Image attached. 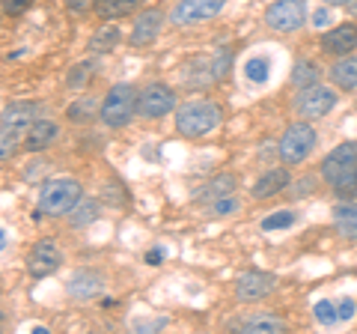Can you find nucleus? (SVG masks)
Segmentation results:
<instances>
[{"label":"nucleus","instance_id":"nucleus-1","mask_svg":"<svg viewBox=\"0 0 357 334\" xmlns=\"http://www.w3.org/2000/svg\"><path fill=\"white\" fill-rule=\"evenodd\" d=\"M220 126V105L208 99H197L176 110V131L185 138H203Z\"/></svg>","mask_w":357,"mask_h":334},{"label":"nucleus","instance_id":"nucleus-2","mask_svg":"<svg viewBox=\"0 0 357 334\" xmlns=\"http://www.w3.org/2000/svg\"><path fill=\"white\" fill-rule=\"evenodd\" d=\"M81 200V182L72 176H60V180H48L39 191V209L45 215H66L72 212Z\"/></svg>","mask_w":357,"mask_h":334},{"label":"nucleus","instance_id":"nucleus-3","mask_svg":"<svg viewBox=\"0 0 357 334\" xmlns=\"http://www.w3.org/2000/svg\"><path fill=\"white\" fill-rule=\"evenodd\" d=\"M137 99H140V93L134 90L131 84H116V87H110L107 99L102 102V122H105L107 129H122V126H128L131 117L137 114Z\"/></svg>","mask_w":357,"mask_h":334},{"label":"nucleus","instance_id":"nucleus-4","mask_svg":"<svg viewBox=\"0 0 357 334\" xmlns=\"http://www.w3.org/2000/svg\"><path fill=\"white\" fill-rule=\"evenodd\" d=\"M316 147V129L310 122H292L280 138V159L286 164H301Z\"/></svg>","mask_w":357,"mask_h":334},{"label":"nucleus","instance_id":"nucleus-5","mask_svg":"<svg viewBox=\"0 0 357 334\" xmlns=\"http://www.w3.org/2000/svg\"><path fill=\"white\" fill-rule=\"evenodd\" d=\"M354 167H357V140H345L337 150H331L328 159L321 161V176L333 188H340L354 173Z\"/></svg>","mask_w":357,"mask_h":334},{"label":"nucleus","instance_id":"nucleus-6","mask_svg":"<svg viewBox=\"0 0 357 334\" xmlns=\"http://www.w3.org/2000/svg\"><path fill=\"white\" fill-rule=\"evenodd\" d=\"M307 18V3L304 0H277V3L268 6L265 13V24L277 30V33H292L304 24Z\"/></svg>","mask_w":357,"mask_h":334},{"label":"nucleus","instance_id":"nucleus-7","mask_svg":"<svg viewBox=\"0 0 357 334\" xmlns=\"http://www.w3.org/2000/svg\"><path fill=\"white\" fill-rule=\"evenodd\" d=\"M173 108H176V93L164 84H149L137 99V114L146 119H158L164 114H170Z\"/></svg>","mask_w":357,"mask_h":334},{"label":"nucleus","instance_id":"nucleus-8","mask_svg":"<svg viewBox=\"0 0 357 334\" xmlns=\"http://www.w3.org/2000/svg\"><path fill=\"white\" fill-rule=\"evenodd\" d=\"M223 3H227V0H182L170 13V21L176 27H185V24H194V21L215 18L223 9Z\"/></svg>","mask_w":357,"mask_h":334},{"label":"nucleus","instance_id":"nucleus-9","mask_svg":"<svg viewBox=\"0 0 357 334\" xmlns=\"http://www.w3.org/2000/svg\"><path fill=\"white\" fill-rule=\"evenodd\" d=\"M60 263H63V254H60V248L51 239L36 242L30 248V254H27V269H30L33 277H48V275H54V272L60 269Z\"/></svg>","mask_w":357,"mask_h":334},{"label":"nucleus","instance_id":"nucleus-10","mask_svg":"<svg viewBox=\"0 0 357 334\" xmlns=\"http://www.w3.org/2000/svg\"><path fill=\"white\" fill-rule=\"evenodd\" d=\"M274 286H277V277L274 275H268V272H244L238 277V284H236V296H238V302L244 305H253V302H262V298H268L274 293Z\"/></svg>","mask_w":357,"mask_h":334},{"label":"nucleus","instance_id":"nucleus-11","mask_svg":"<svg viewBox=\"0 0 357 334\" xmlns=\"http://www.w3.org/2000/svg\"><path fill=\"white\" fill-rule=\"evenodd\" d=\"M333 105H337V93L328 90V87H319V84L307 87L298 99V110H301V117H307V119H319V117L331 114Z\"/></svg>","mask_w":357,"mask_h":334},{"label":"nucleus","instance_id":"nucleus-12","mask_svg":"<svg viewBox=\"0 0 357 334\" xmlns=\"http://www.w3.org/2000/svg\"><path fill=\"white\" fill-rule=\"evenodd\" d=\"M158 33H161V13L158 9H146V13L137 15V21H134V27H131V45L146 48L158 39Z\"/></svg>","mask_w":357,"mask_h":334},{"label":"nucleus","instance_id":"nucleus-13","mask_svg":"<svg viewBox=\"0 0 357 334\" xmlns=\"http://www.w3.org/2000/svg\"><path fill=\"white\" fill-rule=\"evenodd\" d=\"M321 45H325L328 54H349L357 48V24H340L328 30L325 36H321Z\"/></svg>","mask_w":357,"mask_h":334},{"label":"nucleus","instance_id":"nucleus-14","mask_svg":"<svg viewBox=\"0 0 357 334\" xmlns=\"http://www.w3.org/2000/svg\"><path fill=\"white\" fill-rule=\"evenodd\" d=\"M238 331H253V334H277V331H286V322L274 314H250L236 322Z\"/></svg>","mask_w":357,"mask_h":334},{"label":"nucleus","instance_id":"nucleus-15","mask_svg":"<svg viewBox=\"0 0 357 334\" xmlns=\"http://www.w3.org/2000/svg\"><path fill=\"white\" fill-rule=\"evenodd\" d=\"M286 185H289V170H286V167H277V170H268L265 176H259V180H256L253 197H256V200H268V197L280 194Z\"/></svg>","mask_w":357,"mask_h":334},{"label":"nucleus","instance_id":"nucleus-16","mask_svg":"<svg viewBox=\"0 0 357 334\" xmlns=\"http://www.w3.org/2000/svg\"><path fill=\"white\" fill-rule=\"evenodd\" d=\"M36 114H39V108L33 105V102H13V105L3 110V126L15 129V131L30 129L33 122H36Z\"/></svg>","mask_w":357,"mask_h":334},{"label":"nucleus","instance_id":"nucleus-17","mask_svg":"<svg viewBox=\"0 0 357 334\" xmlns=\"http://www.w3.org/2000/svg\"><path fill=\"white\" fill-rule=\"evenodd\" d=\"M102 286H105V277L98 272H77L69 281V296L72 298H93L102 293Z\"/></svg>","mask_w":357,"mask_h":334},{"label":"nucleus","instance_id":"nucleus-18","mask_svg":"<svg viewBox=\"0 0 357 334\" xmlns=\"http://www.w3.org/2000/svg\"><path fill=\"white\" fill-rule=\"evenodd\" d=\"M333 227L340 236L357 242V203H340L333 209Z\"/></svg>","mask_w":357,"mask_h":334},{"label":"nucleus","instance_id":"nucleus-19","mask_svg":"<svg viewBox=\"0 0 357 334\" xmlns=\"http://www.w3.org/2000/svg\"><path fill=\"white\" fill-rule=\"evenodd\" d=\"M57 135H60V129L54 126V122L36 119L30 126V135H27V150H45V147H51V143L57 140Z\"/></svg>","mask_w":357,"mask_h":334},{"label":"nucleus","instance_id":"nucleus-20","mask_svg":"<svg viewBox=\"0 0 357 334\" xmlns=\"http://www.w3.org/2000/svg\"><path fill=\"white\" fill-rule=\"evenodd\" d=\"M331 81L340 90H354L357 87V57H342L340 63L331 66Z\"/></svg>","mask_w":357,"mask_h":334},{"label":"nucleus","instance_id":"nucleus-21","mask_svg":"<svg viewBox=\"0 0 357 334\" xmlns=\"http://www.w3.org/2000/svg\"><path fill=\"white\" fill-rule=\"evenodd\" d=\"M143 0H93L98 18H122V15H131Z\"/></svg>","mask_w":357,"mask_h":334},{"label":"nucleus","instance_id":"nucleus-22","mask_svg":"<svg viewBox=\"0 0 357 334\" xmlns=\"http://www.w3.org/2000/svg\"><path fill=\"white\" fill-rule=\"evenodd\" d=\"M236 185H238V180H236L232 173H218L215 180L203 185V191H199V197H203V200H211V203H215L218 197H229L232 191H236Z\"/></svg>","mask_w":357,"mask_h":334},{"label":"nucleus","instance_id":"nucleus-23","mask_svg":"<svg viewBox=\"0 0 357 334\" xmlns=\"http://www.w3.org/2000/svg\"><path fill=\"white\" fill-rule=\"evenodd\" d=\"M319 81V69H316V63H310V60H298L295 63V69H292V84H298L301 90H307V87H312Z\"/></svg>","mask_w":357,"mask_h":334},{"label":"nucleus","instance_id":"nucleus-24","mask_svg":"<svg viewBox=\"0 0 357 334\" xmlns=\"http://www.w3.org/2000/svg\"><path fill=\"white\" fill-rule=\"evenodd\" d=\"M116 45H119V30L114 24L102 27L93 39H89V48H93V51H110V48H116Z\"/></svg>","mask_w":357,"mask_h":334},{"label":"nucleus","instance_id":"nucleus-25","mask_svg":"<svg viewBox=\"0 0 357 334\" xmlns=\"http://www.w3.org/2000/svg\"><path fill=\"white\" fill-rule=\"evenodd\" d=\"M15 152H18V131L9 126H0V161L13 159Z\"/></svg>","mask_w":357,"mask_h":334},{"label":"nucleus","instance_id":"nucleus-26","mask_svg":"<svg viewBox=\"0 0 357 334\" xmlns=\"http://www.w3.org/2000/svg\"><path fill=\"white\" fill-rule=\"evenodd\" d=\"M244 75L253 84H265L268 81V57H250L248 66H244Z\"/></svg>","mask_w":357,"mask_h":334},{"label":"nucleus","instance_id":"nucleus-27","mask_svg":"<svg viewBox=\"0 0 357 334\" xmlns=\"http://www.w3.org/2000/svg\"><path fill=\"white\" fill-rule=\"evenodd\" d=\"M295 221H298V215L292 212V209H280V212L268 215L262 221V230H283V227H292Z\"/></svg>","mask_w":357,"mask_h":334},{"label":"nucleus","instance_id":"nucleus-28","mask_svg":"<svg viewBox=\"0 0 357 334\" xmlns=\"http://www.w3.org/2000/svg\"><path fill=\"white\" fill-rule=\"evenodd\" d=\"M312 314H316V319L321 322V326H337L340 322V317H337V307H333L328 298H321V302H316V310H312Z\"/></svg>","mask_w":357,"mask_h":334},{"label":"nucleus","instance_id":"nucleus-29","mask_svg":"<svg viewBox=\"0 0 357 334\" xmlns=\"http://www.w3.org/2000/svg\"><path fill=\"white\" fill-rule=\"evenodd\" d=\"M77 212L81 215H75L72 221H75V227H84V224H89V221H96L98 218V203H93V200H77Z\"/></svg>","mask_w":357,"mask_h":334},{"label":"nucleus","instance_id":"nucleus-30","mask_svg":"<svg viewBox=\"0 0 357 334\" xmlns=\"http://www.w3.org/2000/svg\"><path fill=\"white\" fill-rule=\"evenodd\" d=\"M86 81H89V66L86 63H77L75 69L69 72V87H72V90H81Z\"/></svg>","mask_w":357,"mask_h":334},{"label":"nucleus","instance_id":"nucleus-31","mask_svg":"<svg viewBox=\"0 0 357 334\" xmlns=\"http://www.w3.org/2000/svg\"><path fill=\"white\" fill-rule=\"evenodd\" d=\"M236 209H238L236 197H218L215 203H211V212L215 215H229V212H236Z\"/></svg>","mask_w":357,"mask_h":334},{"label":"nucleus","instance_id":"nucleus-32","mask_svg":"<svg viewBox=\"0 0 357 334\" xmlns=\"http://www.w3.org/2000/svg\"><path fill=\"white\" fill-rule=\"evenodd\" d=\"M89 114H93V99H86V102H75L69 108V119H75V122L89 119Z\"/></svg>","mask_w":357,"mask_h":334},{"label":"nucleus","instance_id":"nucleus-33","mask_svg":"<svg viewBox=\"0 0 357 334\" xmlns=\"http://www.w3.org/2000/svg\"><path fill=\"white\" fill-rule=\"evenodd\" d=\"M3 3V13L6 15H21V13H27L33 0H0Z\"/></svg>","mask_w":357,"mask_h":334},{"label":"nucleus","instance_id":"nucleus-34","mask_svg":"<svg viewBox=\"0 0 357 334\" xmlns=\"http://www.w3.org/2000/svg\"><path fill=\"white\" fill-rule=\"evenodd\" d=\"M354 302H351V298H342V302L337 305V317H340V322H349L351 317H354Z\"/></svg>","mask_w":357,"mask_h":334},{"label":"nucleus","instance_id":"nucleus-35","mask_svg":"<svg viewBox=\"0 0 357 334\" xmlns=\"http://www.w3.org/2000/svg\"><path fill=\"white\" fill-rule=\"evenodd\" d=\"M333 191H337L340 197H345V194H357V167H354V173L349 176V180H345L340 188H333Z\"/></svg>","mask_w":357,"mask_h":334},{"label":"nucleus","instance_id":"nucleus-36","mask_svg":"<svg viewBox=\"0 0 357 334\" xmlns=\"http://www.w3.org/2000/svg\"><path fill=\"white\" fill-rule=\"evenodd\" d=\"M146 263H149V266H161V263H164V248L149 251V254H146Z\"/></svg>","mask_w":357,"mask_h":334},{"label":"nucleus","instance_id":"nucleus-37","mask_svg":"<svg viewBox=\"0 0 357 334\" xmlns=\"http://www.w3.org/2000/svg\"><path fill=\"white\" fill-rule=\"evenodd\" d=\"M328 21H331V13H328V9H319V13L312 15V24H316V27H325Z\"/></svg>","mask_w":357,"mask_h":334},{"label":"nucleus","instance_id":"nucleus-38","mask_svg":"<svg viewBox=\"0 0 357 334\" xmlns=\"http://www.w3.org/2000/svg\"><path fill=\"white\" fill-rule=\"evenodd\" d=\"M66 6H69V9H72V13H86L89 0H66Z\"/></svg>","mask_w":357,"mask_h":334},{"label":"nucleus","instance_id":"nucleus-39","mask_svg":"<svg viewBox=\"0 0 357 334\" xmlns=\"http://www.w3.org/2000/svg\"><path fill=\"white\" fill-rule=\"evenodd\" d=\"M325 3H333V6H349V0H325Z\"/></svg>","mask_w":357,"mask_h":334},{"label":"nucleus","instance_id":"nucleus-40","mask_svg":"<svg viewBox=\"0 0 357 334\" xmlns=\"http://www.w3.org/2000/svg\"><path fill=\"white\" fill-rule=\"evenodd\" d=\"M349 9H351L354 15H357V0H349Z\"/></svg>","mask_w":357,"mask_h":334},{"label":"nucleus","instance_id":"nucleus-41","mask_svg":"<svg viewBox=\"0 0 357 334\" xmlns=\"http://www.w3.org/2000/svg\"><path fill=\"white\" fill-rule=\"evenodd\" d=\"M3 245H6V236H3V233H0V248H3Z\"/></svg>","mask_w":357,"mask_h":334}]
</instances>
